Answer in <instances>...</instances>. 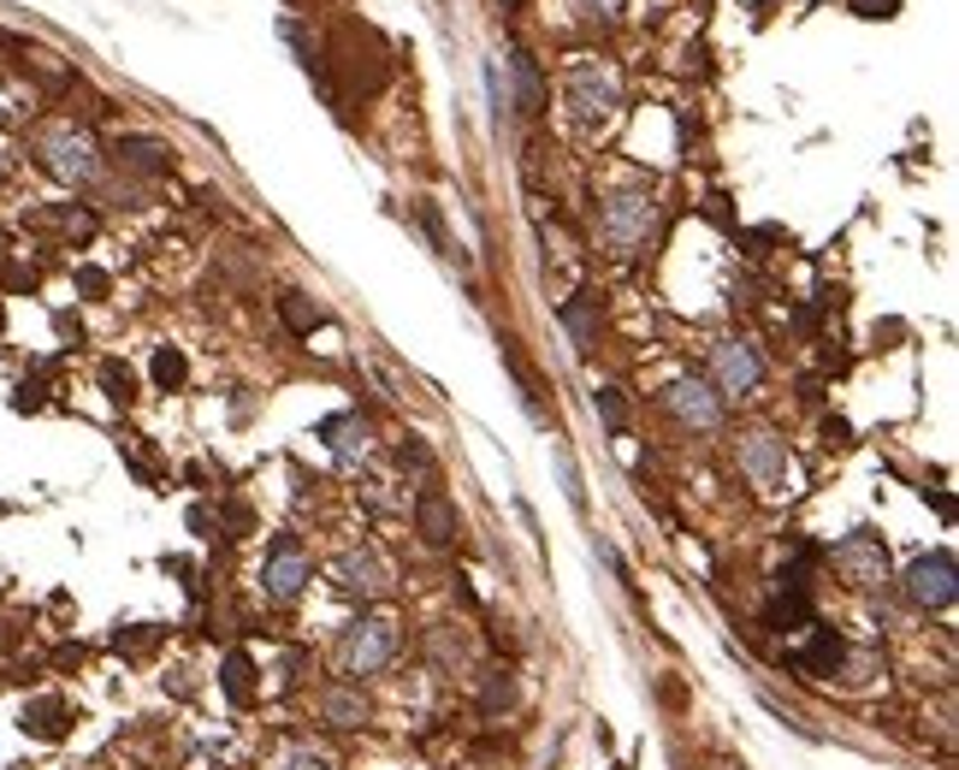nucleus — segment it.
Returning a JSON list of instances; mask_svg holds the SVG:
<instances>
[{
    "label": "nucleus",
    "mask_w": 959,
    "mask_h": 770,
    "mask_svg": "<svg viewBox=\"0 0 959 770\" xmlns=\"http://www.w3.org/2000/svg\"><path fill=\"white\" fill-rule=\"evenodd\" d=\"M78 290H90V297H101V290H107V273H101V267H83V273H78Z\"/></svg>",
    "instance_id": "28"
},
{
    "label": "nucleus",
    "mask_w": 959,
    "mask_h": 770,
    "mask_svg": "<svg viewBox=\"0 0 959 770\" xmlns=\"http://www.w3.org/2000/svg\"><path fill=\"white\" fill-rule=\"evenodd\" d=\"M332 581L344 593H355V598H373V593L385 587V569L368 552H344V557H332Z\"/></svg>",
    "instance_id": "11"
},
{
    "label": "nucleus",
    "mask_w": 959,
    "mask_h": 770,
    "mask_svg": "<svg viewBox=\"0 0 959 770\" xmlns=\"http://www.w3.org/2000/svg\"><path fill=\"white\" fill-rule=\"evenodd\" d=\"M7 173H19V154H12V148H0V178H7Z\"/></svg>",
    "instance_id": "32"
},
{
    "label": "nucleus",
    "mask_w": 959,
    "mask_h": 770,
    "mask_svg": "<svg viewBox=\"0 0 959 770\" xmlns=\"http://www.w3.org/2000/svg\"><path fill=\"white\" fill-rule=\"evenodd\" d=\"M842 658H847V640H842V635H835V628H817V640H812V653H806V658H800V664H806V670H812V676H835V670H842Z\"/></svg>",
    "instance_id": "17"
},
{
    "label": "nucleus",
    "mask_w": 959,
    "mask_h": 770,
    "mask_svg": "<svg viewBox=\"0 0 959 770\" xmlns=\"http://www.w3.org/2000/svg\"><path fill=\"white\" fill-rule=\"evenodd\" d=\"M569 113H575L580 131L605 125V119L616 113V78L605 72V65H592V60L569 65Z\"/></svg>",
    "instance_id": "4"
},
{
    "label": "nucleus",
    "mask_w": 959,
    "mask_h": 770,
    "mask_svg": "<svg viewBox=\"0 0 959 770\" xmlns=\"http://www.w3.org/2000/svg\"><path fill=\"white\" fill-rule=\"evenodd\" d=\"M592 403H598V415H605V427H610V433H622V427H628V403H622V398H616V391H610V386H605V391H598V398H592Z\"/></svg>",
    "instance_id": "23"
},
{
    "label": "nucleus",
    "mask_w": 959,
    "mask_h": 770,
    "mask_svg": "<svg viewBox=\"0 0 959 770\" xmlns=\"http://www.w3.org/2000/svg\"><path fill=\"white\" fill-rule=\"evenodd\" d=\"M118 161L136 166V173H166V143H154V136H118Z\"/></svg>",
    "instance_id": "16"
},
{
    "label": "nucleus",
    "mask_w": 959,
    "mask_h": 770,
    "mask_svg": "<svg viewBox=\"0 0 959 770\" xmlns=\"http://www.w3.org/2000/svg\"><path fill=\"white\" fill-rule=\"evenodd\" d=\"M391 653H398V623H391V616H362V623L350 628L344 658H350V670H355V676L385 670V664H391Z\"/></svg>",
    "instance_id": "6"
},
{
    "label": "nucleus",
    "mask_w": 959,
    "mask_h": 770,
    "mask_svg": "<svg viewBox=\"0 0 959 770\" xmlns=\"http://www.w3.org/2000/svg\"><path fill=\"white\" fill-rule=\"evenodd\" d=\"M835 569H842L853 587H877V581H888V545L877 534H847L835 545Z\"/></svg>",
    "instance_id": "8"
},
{
    "label": "nucleus",
    "mask_w": 959,
    "mask_h": 770,
    "mask_svg": "<svg viewBox=\"0 0 959 770\" xmlns=\"http://www.w3.org/2000/svg\"><path fill=\"white\" fill-rule=\"evenodd\" d=\"M847 7L859 12V19H895V12H900V0H847Z\"/></svg>",
    "instance_id": "26"
},
{
    "label": "nucleus",
    "mask_w": 959,
    "mask_h": 770,
    "mask_svg": "<svg viewBox=\"0 0 959 770\" xmlns=\"http://www.w3.org/2000/svg\"><path fill=\"white\" fill-rule=\"evenodd\" d=\"M101 386H107V398L113 403H131L136 391H131V368L125 362H101Z\"/></svg>",
    "instance_id": "22"
},
{
    "label": "nucleus",
    "mask_w": 959,
    "mask_h": 770,
    "mask_svg": "<svg viewBox=\"0 0 959 770\" xmlns=\"http://www.w3.org/2000/svg\"><path fill=\"white\" fill-rule=\"evenodd\" d=\"M302 581H308V552H302V540L297 534H279L267 545V563H261V587L267 598H297L302 593Z\"/></svg>",
    "instance_id": "5"
},
{
    "label": "nucleus",
    "mask_w": 959,
    "mask_h": 770,
    "mask_svg": "<svg viewBox=\"0 0 959 770\" xmlns=\"http://www.w3.org/2000/svg\"><path fill=\"white\" fill-rule=\"evenodd\" d=\"M824 433H829L835 444H847V439H853V427H847V421H835V415H829V421H824Z\"/></svg>",
    "instance_id": "30"
},
{
    "label": "nucleus",
    "mask_w": 959,
    "mask_h": 770,
    "mask_svg": "<svg viewBox=\"0 0 959 770\" xmlns=\"http://www.w3.org/2000/svg\"><path fill=\"white\" fill-rule=\"evenodd\" d=\"M504 7H522V0H504Z\"/></svg>",
    "instance_id": "33"
},
{
    "label": "nucleus",
    "mask_w": 959,
    "mask_h": 770,
    "mask_svg": "<svg viewBox=\"0 0 959 770\" xmlns=\"http://www.w3.org/2000/svg\"><path fill=\"white\" fill-rule=\"evenodd\" d=\"M906 593H912V605H924V610H948L953 605V557L948 552L918 557L912 569H906Z\"/></svg>",
    "instance_id": "9"
},
{
    "label": "nucleus",
    "mask_w": 959,
    "mask_h": 770,
    "mask_svg": "<svg viewBox=\"0 0 959 770\" xmlns=\"http://www.w3.org/2000/svg\"><path fill=\"white\" fill-rule=\"evenodd\" d=\"M0 320H7V315H0Z\"/></svg>",
    "instance_id": "34"
},
{
    "label": "nucleus",
    "mask_w": 959,
    "mask_h": 770,
    "mask_svg": "<svg viewBox=\"0 0 959 770\" xmlns=\"http://www.w3.org/2000/svg\"><path fill=\"white\" fill-rule=\"evenodd\" d=\"M320 433H327L332 456H344V462L368 451V421L362 415H332V421H320Z\"/></svg>",
    "instance_id": "15"
},
{
    "label": "nucleus",
    "mask_w": 959,
    "mask_h": 770,
    "mask_svg": "<svg viewBox=\"0 0 959 770\" xmlns=\"http://www.w3.org/2000/svg\"><path fill=\"white\" fill-rule=\"evenodd\" d=\"M741 474L764 492V499H787V492H794V456H787V439H776L770 427L741 433Z\"/></svg>",
    "instance_id": "2"
},
{
    "label": "nucleus",
    "mask_w": 959,
    "mask_h": 770,
    "mask_svg": "<svg viewBox=\"0 0 959 770\" xmlns=\"http://www.w3.org/2000/svg\"><path fill=\"white\" fill-rule=\"evenodd\" d=\"M598 232H605V244H610L616 255L646 249V237L658 232V196H640V191L610 196L605 214H598Z\"/></svg>",
    "instance_id": "3"
},
{
    "label": "nucleus",
    "mask_w": 959,
    "mask_h": 770,
    "mask_svg": "<svg viewBox=\"0 0 959 770\" xmlns=\"http://www.w3.org/2000/svg\"><path fill=\"white\" fill-rule=\"evenodd\" d=\"M403 469H415V474H433V451H426L421 439H403V451H398Z\"/></svg>",
    "instance_id": "24"
},
{
    "label": "nucleus",
    "mask_w": 959,
    "mask_h": 770,
    "mask_svg": "<svg viewBox=\"0 0 959 770\" xmlns=\"http://www.w3.org/2000/svg\"><path fill=\"white\" fill-rule=\"evenodd\" d=\"M244 676H249V664H244V658H231V664H226V688H231V699H244V694H249V681H244Z\"/></svg>",
    "instance_id": "27"
},
{
    "label": "nucleus",
    "mask_w": 959,
    "mask_h": 770,
    "mask_svg": "<svg viewBox=\"0 0 959 770\" xmlns=\"http://www.w3.org/2000/svg\"><path fill=\"white\" fill-rule=\"evenodd\" d=\"M19 409H42V386H19Z\"/></svg>",
    "instance_id": "31"
},
{
    "label": "nucleus",
    "mask_w": 959,
    "mask_h": 770,
    "mask_svg": "<svg viewBox=\"0 0 959 770\" xmlns=\"http://www.w3.org/2000/svg\"><path fill=\"white\" fill-rule=\"evenodd\" d=\"M557 469H563V492H569V504H575V510H587V492H580V474H575L569 451H557Z\"/></svg>",
    "instance_id": "25"
},
{
    "label": "nucleus",
    "mask_w": 959,
    "mask_h": 770,
    "mask_svg": "<svg viewBox=\"0 0 959 770\" xmlns=\"http://www.w3.org/2000/svg\"><path fill=\"white\" fill-rule=\"evenodd\" d=\"M415 522H421V534L433 540V545H451L456 540V510L439 499V492H421L415 499Z\"/></svg>",
    "instance_id": "14"
},
{
    "label": "nucleus",
    "mask_w": 959,
    "mask_h": 770,
    "mask_svg": "<svg viewBox=\"0 0 959 770\" xmlns=\"http://www.w3.org/2000/svg\"><path fill=\"white\" fill-rule=\"evenodd\" d=\"M509 78H516V107L522 113H545V78H539V60L534 54H509Z\"/></svg>",
    "instance_id": "12"
},
{
    "label": "nucleus",
    "mask_w": 959,
    "mask_h": 770,
    "mask_svg": "<svg viewBox=\"0 0 959 770\" xmlns=\"http://www.w3.org/2000/svg\"><path fill=\"white\" fill-rule=\"evenodd\" d=\"M279 315H285V327H290V332H314L320 320H327L308 297H297V290H290V297H279Z\"/></svg>",
    "instance_id": "19"
},
{
    "label": "nucleus",
    "mask_w": 959,
    "mask_h": 770,
    "mask_svg": "<svg viewBox=\"0 0 959 770\" xmlns=\"http://www.w3.org/2000/svg\"><path fill=\"white\" fill-rule=\"evenodd\" d=\"M563 327H569L575 350H592V338H598V297L592 290H575V297L563 302Z\"/></svg>",
    "instance_id": "13"
},
{
    "label": "nucleus",
    "mask_w": 959,
    "mask_h": 770,
    "mask_svg": "<svg viewBox=\"0 0 959 770\" xmlns=\"http://www.w3.org/2000/svg\"><path fill=\"white\" fill-rule=\"evenodd\" d=\"M711 362H716V380H723V391H729V398H746V391H759V380H764L759 350H752V345H741V338H723Z\"/></svg>",
    "instance_id": "10"
},
{
    "label": "nucleus",
    "mask_w": 959,
    "mask_h": 770,
    "mask_svg": "<svg viewBox=\"0 0 959 770\" xmlns=\"http://www.w3.org/2000/svg\"><path fill=\"white\" fill-rule=\"evenodd\" d=\"M320 706H327V717H332L338 729H355V723H362V699L344 694V688H332L327 699H320Z\"/></svg>",
    "instance_id": "20"
},
{
    "label": "nucleus",
    "mask_w": 959,
    "mask_h": 770,
    "mask_svg": "<svg viewBox=\"0 0 959 770\" xmlns=\"http://www.w3.org/2000/svg\"><path fill=\"white\" fill-rule=\"evenodd\" d=\"M663 409H670L681 427H699V433L723 427V398H716L705 380H676L670 391H663Z\"/></svg>",
    "instance_id": "7"
},
{
    "label": "nucleus",
    "mask_w": 959,
    "mask_h": 770,
    "mask_svg": "<svg viewBox=\"0 0 959 770\" xmlns=\"http://www.w3.org/2000/svg\"><path fill=\"white\" fill-rule=\"evenodd\" d=\"M37 161L60 184H95L101 178V143H95L90 125H78V119H54V125L37 131Z\"/></svg>",
    "instance_id": "1"
},
{
    "label": "nucleus",
    "mask_w": 959,
    "mask_h": 770,
    "mask_svg": "<svg viewBox=\"0 0 959 770\" xmlns=\"http://www.w3.org/2000/svg\"><path fill=\"white\" fill-rule=\"evenodd\" d=\"M154 386L161 391H173V386H184V356L166 345V350H154Z\"/></svg>",
    "instance_id": "21"
},
{
    "label": "nucleus",
    "mask_w": 959,
    "mask_h": 770,
    "mask_svg": "<svg viewBox=\"0 0 959 770\" xmlns=\"http://www.w3.org/2000/svg\"><path fill=\"white\" fill-rule=\"evenodd\" d=\"M24 729L42 735V741H54V735H65V706L60 699H37V706L24 711Z\"/></svg>",
    "instance_id": "18"
},
{
    "label": "nucleus",
    "mask_w": 959,
    "mask_h": 770,
    "mask_svg": "<svg viewBox=\"0 0 959 770\" xmlns=\"http://www.w3.org/2000/svg\"><path fill=\"white\" fill-rule=\"evenodd\" d=\"M622 7H628V0H587L592 19H622Z\"/></svg>",
    "instance_id": "29"
}]
</instances>
